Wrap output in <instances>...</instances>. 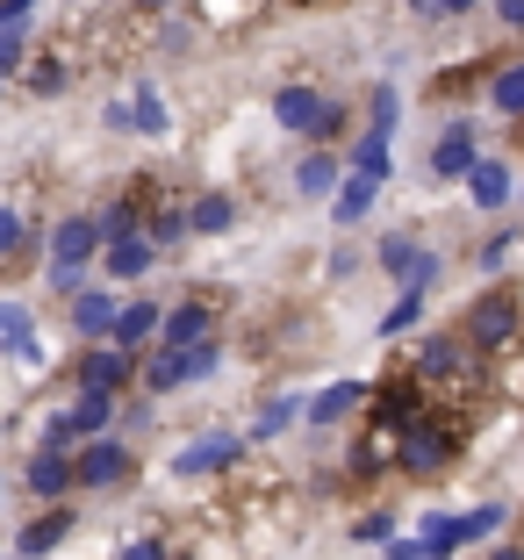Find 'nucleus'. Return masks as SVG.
Wrapping results in <instances>:
<instances>
[{
  "label": "nucleus",
  "instance_id": "f257e3e1",
  "mask_svg": "<svg viewBox=\"0 0 524 560\" xmlns=\"http://www.w3.org/2000/svg\"><path fill=\"white\" fill-rule=\"evenodd\" d=\"M403 366H410V381L424 388L431 410H459V417H467V402L489 388V360H481V352H467L453 330H424V338H417V352Z\"/></svg>",
  "mask_w": 524,
  "mask_h": 560
},
{
  "label": "nucleus",
  "instance_id": "f03ea898",
  "mask_svg": "<svg viewBox=\"0 0 524 560\" xmlns=\"http://www.w3.org/2000/svg\"><path fill=\"white\" fill-rule=\"evenodd\" d=\"M467 439H475V424L459 410H424L410 431H403V445H395V475H417V481H439L445 467L467 453Z\"/></svg>",
  "mask_w": 524,
  "mask_h": 560
},
{
  "label": "nucleus",
  "instance_id": "7ed1b4c3",
  "mask_svg": "<svg viewBox=\"0 0 524 560\" xmlns=\"http://www.w3.org/2000/svg\"><path fill=\"white\" fill-rule=\"evenodd\" d=\"M467 352H481V360H510V352L524 346V295L517 288H481L475 302H467V316H459V330H453Z\"/></svg>",
  "mask_w": 524,
  "mask_h": 560
},
{
  "label": "nucleus",
  "instance_id": "20e7f679",
  "mask_svg": "<svg viewBox=\"0 0 524 560\" xmlns=\"http://www.w3.org/2000/svg\"><path fill=\"white\" fill-rule=\"evenodd\" d=\"M503 525V503H475V511H439V517H424L417 525V560H445V553H459V546H475L481 532H496Z\"/></svg>",
  "mask_w": 524,
  "mask_h": 560
},
{
  "label": "nucleus",
  "instance_id": "39448f33",
  "mask_svg": "<svg viewBox=\"0 0 524 560\" xmlns=\"http://www.w3.org/2000/svg\"><path fill=\"white\" fill-rule=\"evenodd\" d=\"M123 475H137V453H130V439H115V431H101V439H86L80 453H72V489H115Z\"/></svg>",
  "mask_w": 524,
  "mask_h": 560
},
{
  "label": "nucleus",
  "instance_id": "423d86ee",
  "mask_svg": "<svg viewBox=\"0 0 524 560\" xmlns=\"http://www.w3.org/2000/svg\"><path fill=\"white\" fill-rule=\"evenodd\" d=\"M137 381V360L115 346H80V360H72V396H115L123 402V388Z\"/></svg>",
  "mask_w": 524,
  "mask_h": 560
},
{
  "label": "nucleus",
  "instance_id": "0eeeda50",
  "mask_svg": "<svg viewBox=\"0 0 524 560\" xmlns=\"http://www.w3.org/2000/svg\"><path fill=\"white\" fill-rule=\"evenodd\" d=\"M209 338H216V295H181V302H165L159 346L187 352V346H209Z\"/></svg>",
  "mask_w": 524,
  "mask_h": 560
},
{
  "label": "nucleus",
  "instance_id": "6e6552de",
  "mask_svg": "<svg viewBox=\"0 0 524 560\" xmlns=\"http://www.w3.org/2000/svg\"><path fill=\"white\" fill-rule=\"evenodd\" d=\"M230 467H245V439H237V431H209V439H195V445L173 453V475H181V481L230 475Z\"/></svg>",
  "mask_w": 524,
  "mask_h": 560
},
{
  "label": "nucleus",
  "instance_id": "1a4fd4ad",
  "mask_svg": "<svg viewBox=\"0 0 524 560\" xmlns=\"http://www.w3.org/2000/svg\"><path fill=\"white\" fill-rule=\"evenodd\" d=\"M159 316H165V302H151V295H130V302H115V324H108V346L115 352H151L159 346Z\"/></svg>",
  "mask_w": 524,
  "mask_h": 560
},
{
  "label": "nucleus",
  "instance_id": "9d476101",
  "mask_svg": "<svg viewBox=\"0 0 524 560\" xmlns=\"http://www.w3.org/2000/svg\"><path fill=\"white\" fill-rule=\"evenodd\" d=\"M44 252H50V266H72V273H86V266L101 259V231H94V215H66V223H50Z\"/></svg>",
  "mask_w": 524,
  "mask_h": 560
},
{
  "label": "nucleus",
  "instance_id": "9b49d317",
  "mask_svg": "<svg viewBox=\"0 0 524 560\" xmlns=\"http://www.w3.org/2000/svg\"><path fill=\"white\" fill-rule=\"evenodd\" d=\"M360 410H366V381H330V388H316V396L302 402V424L338 431V424H352Z\"/></svg>",
  "mask_w": 524,
  "mask_h": 560
},
{
  "label": "nucleus",
  "instance_id": "f8f14e48",
  "mask_svg": "<svg viewBox=\"0 0 524 560\" xmlns=\"http://www.w3.org/2000/svg\"><path fill=\"white\" fill-rule=\"evenodd\" d=\"M459 187H467V201H475L481 215H496V209H510V195H517V173H510L503 159H489V151H481V159L459 173Z\"/></svg>",
  "mask_w": 524,
  "mask_h": 560
},
{
  "label": "nucleus",
  "instance_id": "ddd939ff",
  "mask_svg": "<svg viewBox=\"0 0 524 560\" xmlns=\"http://www.w3.org/2000/svg\"><path fill=\"white\" fill-rule=\"evenodd\" d=\"M115 288H80V295L66 302V324H72V338L80 346H108V324H115Z\"/></svg>",
  "mask_w": 524,
  "mask_h": 560
},
{
  "label": "nucleus",
  "instance_id": "4468645a",
  "mask_svg": "<svg viewBox=\"0 0 524 560\" xmlns=\"http://www.w3.org/2000/svg\"><path fill=\"white\" fill-rule=\"evenodd\" d=\"M395 445H403V431L360 410V445H352V475H360V481H374V475H395Z\"/></svg>",
  "mask_w": 524,
  "mask_h": 560
},
{
  "label": "nucleus",
  "instance_id": "2eb2a0df",
  "mask_svg": "<svg viewBox=\"0 0 524 560\" xmlns=\"http://www.w3.org/2000/svg\"><path fill=\"white\" fill-rule=\"evenodd\" d=\"M181 223H187V237H223L237 223V195L230 187H201V195L181 201Z\"/></svg>",
  "mask_w": 524,
  "mask_h": 560
},
{
  "label": "nucleus",
  "instance_id": "dca6fc26",
  "mask_svg": "<svg viewBox=\"0 0 524 560\" xmlns=\"http://www.w3.org/2000/svg\"><path fill=\"white\" fill-rule=\"evenodd\" d=\"M72 532H80V517H72L66 503H50L44 517H30V525L15 532V560H44V553H58Z\"/></svg>",
  "mask_w": 524,
  "mask_h": 560
},
{
  "label": "nucleus",
  "instance_id": "f3484780",
  "mask_svg": "<svg viewBox=\"0 0 524 560\" xmlns=\"http://www.w3.org/2000/svg\"><path fill=\"white\" fill-rule=\"evenodd\" d=\"M123 108H130V137H173V108H165V94H159L151 72H137V80H130Z\"/></svg>",
  "mask_w": 524,
  "mask_h": 560
},
{
  "label": "nucleus",
  "instance_id": "a211bd4d",
  "mask_svg": "<svg viewBox=\"0 0 524 560\" xmlns=\"http://www.w3.org/2000/svg\"><path fill=\"white\" fill-rule=\"evenodd\" d=\"M22 489H30L44 511H50V503H66V495H72V453H44V445H36L30 467H22Z\"/></svg>",
  "mask_w": 524,
  "mask_h": 560
},
{
  "label": "nucleus",
  "instance_id": "6ab92c4d",
  "mask_svg": "<svg viewBox=\"0 0 524 560\" xmlns=\"http://www.w3.org/2000/svg\"><path fill=\"white\" fill-rule=\"evenodd\" d=\"M475 159H481L475 122H467V116H453V122L439 130V144H431V173H439V180H459V173H467Z\"/></svg>",
  "mask_w": 524,
  "mask_h": 560
},
{
  "label": "nucleus",
  "instance_id": "aec40b11",
  "mask_svg": "<svg viewBox=\"0 0 524 560\" xmlns=\"http://www.w3.org/2000/svg\"><path fill=\"white\" fill-rule=\"evenodd\" d=\"M159 266V252L144 245V231H123V237H101V273L108 280H144Z\"/></svg>",
  "mask_w": 524,
  "mask_h": 560
},
{
  "label": "nucleus",
  "instance_id": "412c9836",
  "mask_svg": "<svg viewBox=\"0 0 524 560\" xmlns=\"http://www.w3.org/2000/svg\"><path fill=\"white\" fill-rule=\"evenodd\" d=\"M316 116H324V94H316L310 80H288V86L273 94V122H280V130L310 137V130H316Z\"/></svg>",
  "mask_w": 524,
  "mask_h": 560
},
{
  "label": "nucleus",
  "instance_id": "4be33fe9",
  "mask_svg": "<svg viewBox=\"0 0 524 560\" xmlns=\"http://www.w3.org/2000/svg\"><path fill=\"white\" fill-rule=\"evenodd\" d=\"M115 410H123L115 396H72L66 410H58V417H66V431H72V453H80L86 439H101V431L115 424Z\"/></svg>",
  "mask_w": 524,
  "mask_h": 560
},
{
  "label": "nucleus",
  "instance_id": "5701e85b",
  "mask_svg": "<svg viewBox=\"0 0 524 560\" xmlns=\"http://www.w3.org/2000/svg\"><path fill=\"white\" fill-rule=\"evenodd\" d=\"M338 180H345V159H338V151H316V144H310V151L295 159V195H302V201H324Z\"/></svg>",
  "mask_w": 524,
  "mask_h": 560
},
{
  "label": "nucleus",
  "instance_id": "b1692460",
  "mask_svg": "<svg viewBox=\"0 0 524 560\" xmlns=\"http://www.w3.org/2000/svg\"><path fill=\"white\" fill-rule=\"evenodd\" d=\"M22 72H30V94H44V101H58L72 80H80V66H72V50H36V58H30Z\"/></svg>",
  "mask_w": 524,
  "mask_h": 560
},
{
  "label": "nucleus",
  "instance_id": "393cba45",
  "mask_svg": "<svg viewBox=\"0 0 524 560\" xmlns=\"http://www.w3.org/2000/svg\"><path fill=\"white\" fill-rule=\"evenodd\" d=\"M374 201H381V187H374V180L345 173V180H338V195H330V223H338V231H352V223H360V215L374 209Z\"/></svg>",
  "mask_w": 524,
  "mask_h": 560
},
{
  "label": "nucleus",
  "instance_id": "a878e982",
  "mask_svg": "<svg viewBox=\"0 0 524 560\" xmlns=\"http://www.w3.org/2000/svg\"><path fill=\"white\" fill-rule=\"evenodd\" d=\"M295 417H302V396H273V402H266V410H259V417H252V424H245V431H237V439H245V453H252V445H266V439H280V431L295 424Z\"/></svg>",
  "mask_w": 524,
  "mask_h": 560
},
{
  "label": "nucleus",
  "instance_id": "bb28decb",
  "mask_svg": "<svg viewBox=\"0 0 524 560\" xmlns=\"http://www.w3.org/2000/svg\"><path fill=\"white\" fill-rule=\"evenodd\" d=\"M489 108H496V116H510V122L524 116V58H510V66L489 72Z\"/></svg>",
  "mask_w": 524,
  "mask_h": 560
},
{
  "label": "nucleus",
  "instance_id": "cd10ccee",
  "mask_svg": "<svg viewBox=\"0 0 524 560\" xmlns=\"http://www.w3.org/2000/svg\"><path fill=\"white\" fill-rule=\"evenodd\" d=\"M395 122H403V86L381 80L374 101H366V137H395Z\"/></svg>",
  "mask_w": 524,
  "mask_h": 560
},
{
  "label": "nucleus",
  "instance_id": "c85d7f7f",
  "mask_svg": "<svg viewBox=\"0 0 524 560\" xmlns=\"http://www.w3.org/2000/svg\"><path fill=\"white\" fill-rule=\"evenodd\" d=\"M424 302H431V295L403 288V295L388 302V316H381V338H403V330H417V324H424Z\"/></svg>",
  "mask_w": 524,
  "mask_h": 560
},
{
  "label": "nucleus",
  "instance_id": "c756f323",
  "mask_svg": "<svg viewBox=\"0 0 524 560\" xmlns=\"http://www.w3.org/2000/svg\"><path fill=\"white\" fill-rule=\"evenodd\" d=\"M345 137H352V108H345V101H324V116H316L310 144H316V151H338Z\"/></svg>",
  "mask_w": 524,
  "mask_h": 560
},
{
  "label": "nucleus",
  "instance_id": "7c9ffc66",
  "mask_svg": "<svg viewBox=\"0 0 524 560\" xmlns=\"http://www.w3.org/2000/svg\"><path fill=\"white\" fill-rule=\"evenodd\" d=\"M417 252H424V245H417L410 231H395V237H381V252H374V259H381V273H395V280H410Z\"/></svg>",
  "mask_w": 524,
  "mask_h": 560
},
{
  "label": "nucleus",
  "instance_id": "2f4dec72",
  "mask_svg": "<svg viewBox=\"0 0 524 560\" xmlns=\"http://www.w3.org/2000/svg\"><path fill=\"white\" fill-rule=\"evenodd\" d=\"M352 173H360V180H388V137H366L360 130V144H352Z\"/></svg>",
  "mask_w": 524,
  "mask_h": 560
},
{
  "label": "nucleus",
  "instance_id": "473e14b6",
  "mask_svg": "<svg viewBox=\"0 0 524 560\" xmlns=\"http://www.w3.org/2000/svg\"><path fill=\"white\" fill-rule=\"evenodd\" d=\"M8 360H22V366H30V374H44V366H50V346H44V330H22V338H8Z\"/></svg>",
  "mask_w": 524,
  "mask_h": 560
},
{
  "label": "nucleus",
  "instance_id": "72a5a7b5",
  "mask_svg": "<svg viewBox=\"0 0 524 560\" xmlns=\"http://www.w3.org/2000/svg\"><path fill=\"white\" fill-rule=\"evenodd\" d=\"M30 66V30H0V86Z\"/></svg>",
  "mask_w": 524,
  "mask_h": 560
},
{
  "label": "nucleus",
  "instance_id": "f704fd0d",
  "mask_svg": "<svg viewBox=\"0 0 524 560\" xmlns=\"http://www.w3.org/2000/svg\"><path fill=\"white\" fill-rule=\"evenodd\" d=\"M517 245H524V237H510V231H503V237H489V245L475 252V273H503V266H510V252H517Z\"/></svg>",
  "mask_w": 524,
  "mask_h": 560
},
{
  "label": "nucleus",
  "instance_id": "c9c22d12",
  "mask_svg": "<svg viewBox=\"0 0 524 560\" xmlns=\"http://www.w3.org/2000/svg\"><path fill=\"white\" fill-rule=\"evenodd\" d=\"M22 237H30V215H22L15 201H0V259H8V252H15Z\"/></svg>",
  "mask_w": 524,
  "mask_h": 560
},
{
  "label": "nucleus",
  "instance_id": "e433bc0d",
  "mask_svg": "<svg viewBox=\"0 0 524 560\" xmlns=\"http://www.w3.org/2000/svg\"><path fill=\"white\" fill-rule=\"evenodd\" d=\"M36 316H30V302H15V295H0V346H8V338H22V330H30Z\"/></svg>",
  "mask_w": 524,
  "mask_h": 560
},
{
  "label": "nucleus",
  "instance_id": "4c0bfd02",
  "mask_svg": "<svg viewBox=\"0 0 524 560\" xmlns=\"http://www.w3.org/2000/svg\"><path fill=\"white\" fill-rule=\"evenodd\" d=\"M352 539H360V546H388L395 539V517L388 511H366L360 525H352Z\"/></svg>",
  "mask_w": 524,
  "mask_h": 560
},
{
  "label": "nucleus",
  "instance_id": "58836bf2",
  "mask_svg": "<svg viewBox=\"0 0 524 560\" xmlns=\"http://www.w3.org/2000/svg\"><path fill=\"white\" fill-rule=\"evenodd\" d=\"M165 553H173V546H165L159 532H144V539H130V546H123V560H165Z\"/></svg>",
  "mask_w": 524,
  "mask_h": 560
},
{
  "label": "nucleus",
  "instance_id": "ea45409f",
  "mask_svg": "<svg viewBox=\"0 0 524 560\" xmlns=\"http://www.w3.org/2000/svg\"><path fill=\"white\" fill-rule=\"evenodd\" d=\"M159 44H165V50H187V44H195V22H165Z\"/></svg>",
  "mask_w": 524,
  "mask_h": 560
},
{
  "label": "nucleus",
  "instance_id": "a19ab883",
  "mask_svg": "<svg viewBox=\"0 0 524 560\" xmlns=\"http://www.w3.org/2000/svg\"><path fill=\"white\" fill-rule=\"evenodd\" d=\"M496 8V22H503V30H524V0H489Z\"/></svg>",
  "mask_w": 524,
  "mask_h": 560
},
{
  "label": "nucleus",
  "instance_id": "79ce46f5",
  "mask_svg": "<svg viewBox=\"0 0 524 560\" xmlns=\"http://www.w3.org/2000/svg\"><path fill=\"white\" fill-rule=\"evenodd\" d=\"M173 0H123V15H137V22H151V15H165Z\"/></svg>",
  "mask_w": 524,
  "mask_h": 560
},
{
  "label": "nucleus",
  "instance_id": "37998d69",
  "mask_svg": "<svg viewBox=\"0 0 524 560\" xmlns=\"http://www.w3.org/2000/svg\"><path fill=\"white\" fill-rule=\"evenodd\" d=\"M481 0H439V22H453V15H475Z\"/></svg>",
  "mask_w": 524,
  "mask_h": 560
},
{
  "label": "nucleus",
  "instance_id": "c03bdc74",
  "mask_svg": "<svg viewBox=\"0 0 524 560\" xmlns=\"http://www.w3.org/2000/svg\"><path fill=\"white\" fill-rule=\"evenodd\" d=\"M403 8H410L417 22H439V0H403Z\"/></svg>",
  "mask_w": 524,
  "mask_h": 560
},
{
  "label": "nucleus",
  "instance_id": "a18cd8bd",
  "mask_svg": "<svg viewBox=\"0 0 524 560\" xmlns=\"http://www.w3.org/2000/svg\"><path fill=\"white\" fill-rule=\"evenodd\" d=\"M388 560H417V546L410 539H388Z\"/></svg>",
  "mask_w": 524,
  "mask_h": 560
},
{
  "label": "nucleus",
  "instance_id": "49530a36",
  "mask_svg": "<svg viewBox=\"0 0 524 560\" xmlns=\"http://www.w3.org/2000/svg\"><path fill=\"white\" fill-rule=\"evenodd\" d=\"M489 560H524V546H496V553Z\"/></svg>",
  "mask_w": 524,
  "mask_h": 560
},
{
  "label": "nucleus",
  "instance_id": "de8ad7c7",
  "mask_svg": "<svg viewBox=\"0 0 524 560\" xmlns=\"http://www.w3.org/2000/svg\"><path fill=\"white\" fill-rule=\"evenodd\" d=\"M165 560H201V553H165Z\"/></svg>",
  "mask_w": 524,
  "mask_h": 560
},
{
  "label": "nucleus",
  "instance_id": "09e8293b",
  "mask_svg": "<svg viewBox=\"0 0 524 560\" xmlns=\"http://www.w3.org/2000/svg\"><path fill=\"white\" fill-rule=\"evenodd\" d=\"M517 144H524V116H517Z\"/></svg>",
  "mask_w": 524,
  "mask_h": 560
},
{
  "label": "nucleus",
  "instance_id": "8fccbe9b",
  "mask_svg": "<svg viewBox=\"0 0 524 560\" xmlns=\"http://www.w3.org/2000/svg\"><path fill=\"white\" fill-rule=\"evenodd\" d=\"M0 94H8V86H0Z\"/></svg>",
  "mask_w": 524,
  "mask_h": 560
}]
</instances>
